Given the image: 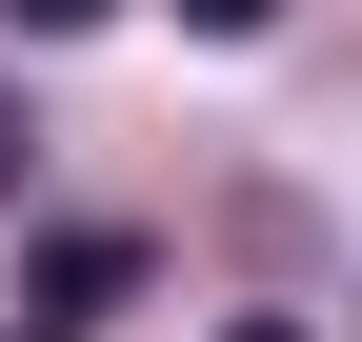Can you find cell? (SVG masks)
<instances>
[{"label": "cell", "instance_id": "obj_1", "mask_svg": "<svg viewBox=\"0 0 362 342\" xmlns=\"http://www.w3.org/2000/svg\"><path fill=\"white\" fill-rule=\"evenodd\" d=\"M141 282H161V262H141V242H40V302H61V342H81V322H101V302H141Z\"/></svg>", "mask_w": 362, "mask_h": 342}, {"label": "cell", "instance_id": "obj_4", "mask_svg": "<svg viewBox=\"0 0 362 342\" xmlns=\"http://www.w3.org/2000/svg\"><path fill=\"white\" fill-rule=\"evenodd\" d=\"M21 161H40V141H21V101H0V201H21Z\"/></svg>", "mask_w": 362, "mask_h": 342}, {"label": "cell", "instance_id": "obj_3", "mask_svg": "<svg viewBox=\"0 0 362 342\" xmlns=\"http://www.w3.org/2000/svg\"><path fill=\"white\" fill-rule=\"evenodd\" d=\"M0 20H21V40H81V20H101V0H0Z\"/></svg>", "mask_w": 362, "mask_h": 342}, {"label": "cell", "instance_id": "obj_2", "mask_svg": "<svg viewBox=\"0 0 362 342\" xmlns=\"http://www.w3.org/2000/svg\"><path fill=\"white\" fill-rule=\"evenodd\" d=\"M181 20H202V40H262V20H282V0H181Z\"/></svg>", "mask_w": 362, "mask_h": 342}, {"label": "cell", "instance_id": "obj_5", "mask_svg": "<svg viewBox=\"0 0 362 342\" xmlns=\"http://www.w3.org/2000/svg\"><path fill=\"white\" fill-rule=\"evenodd\" d=\"M221 342H302V322H221Z\"/></svg>", "mask_w": 362, "mask_h": 342}]
</instances>
